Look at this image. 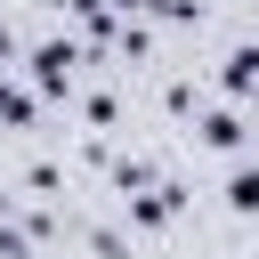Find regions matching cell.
<instances>
[{"mask_svg": "<svg viewBox=\"0 0 259 259\" xmlns=\"http://www.w3.org/2000/svg\"><path fill=\"white\" fill-rule=\"evenodd\" d=\"M194 138H202L210 154H235V146H243V113H235V105H210V113L194 121Z\"/></svg>", "mask_w": 259, "mask_h": 259, "instance_id": "cell-2", "label": "cell"}, {"mask_svg": "<svg viewBox=\"0 0 259 259\" xmlns=\"http://www.w3.org/2000/svg\"><path fill=\"white\" fill-rule=\"evenodd\" d=\"M178 210H186L178 186H146V194H130V219H138V227H170Z\"/></svg>", "mask_w": 259, "mask_h": 259, "instance_id": "cell-3", "label": "cell"}, {"mask_svg": "<svg viewBox=\"0 0 259 259\" xmlns=\"http://www.w3.org/2000/svg\"><path fill=\"white\" fill-rule=\"evenodd\" d=\"M219 89H227V97H251V89H259V49H227Z\"/></svg>", "mask_w": 259, "mask_h": 259, "instance_id": "cell-4", "label": "cell"}, {"mask_svg": "<svg viewBox=\"0 0 259 259\" xmlns=\"http://www.w3.org/2000/svg\"><path fill=\"white\" fill-rule=\"evenodd\" d=\"M8 57H16V32H8V24H0V73H8Z\"/></svg>", "mask_w": 259, "mask_h": 259, "instance_id": "cell-7", "label": "cell"}, {"mask_svg": "<svg viewBox=\"0 0 259 259\" xmlns=\"http://www.w3.org/2000/svg\"><path fill=\"white\" fill-rule=\"evenodd\" d=\"M24 65H32V89H40V97H73V65H81V40H40Z\"/></svg>", "mask_w": 259, "mask_h": 259, "instance_id": "cell-1", "label": "cell"}, {"mask_svg": "<svg viewBox=\"0 0 259 259\" xmlns=\"http://www.w3.org/2000/svg\"><path fill=\"white\" fill-rule=\"evenodd\" d=\"M227 210L259 219V170H251V162H235V170H227Z\"/></svg>", "mask_w": 259, "mask_h": 259, "instance_id": "cell-6", "label": "cell"}, {"mask_svg": "<svg viewBox=\"0 0 259 259\" xmlns=\"http://www.w3.org/2000/svg\"><path fill=\"white\" fill-rule=\"evenodd\" d=\"M32 113H40V89L0 81V130H32Z\"/></svg>", "mask_w": 259, "mask_h": 259, "instance_id": "cell-5", "label": "cell"}]
</instances>
